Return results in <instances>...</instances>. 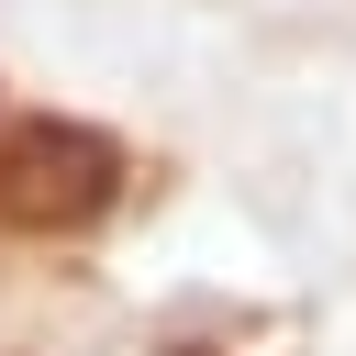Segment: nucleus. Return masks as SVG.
Returning <instances> with one entry per match:
<instances>
[{
  "mask_svg": "<svg viewBox=\"0 0 356 356\" xmlns=\"http://www.w3.org/2000/svg\"><path fill=\"white\" fill-rule=\"evenodd\" d=\"M111 189V145L78 134V122H11L0 145V200L22 222H67V211H100Z\"/></svg>",
  "mask_w": 356,
  "mask_h": 356,
  "instance_id": "obj_1",
  "label": "nucleus"
}]
</instances>
